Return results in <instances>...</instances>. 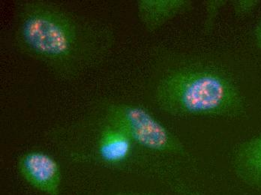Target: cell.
<instances>
[{"label": "cell", "mask_w": 261, "mask_h": 195, "mask_svg": "<svg viewBox=\"0 0 261 195\" xmlns=\"http://www.w3.org/2000/svg\"><path fill=\"white\" fill-rule=\"evenodd\" d=\"M13 39L22 53L66 81L99 66L115 41L108 25L41 0L17 6Z\"/></svg>", "instance_id": "cell-1"}, {"label": "cell", "mask_w": 261, "mask_h": 195, "mask_svg": "<svg viewBox=\"0 0 261 195\" xmlns=\"http://www.w3.org/2000/svg\"><path fill=\"white\" fill-rule=\"evenodd\" d=\"M158 107L173 117L236 118L246 110L244 98L226 73L206 66L174 70L159 80Z\"/></svg>", "instance_id": "cell-2"}, {"label": "cell", "mask_w": 261, "mask_h": 195, "mask_svg": "<svg viewBox=\"0 0 261 195\" xmlns=\"http://www.w3.org/2000/svg\"><path fill=\"white\" fill-rule=\"evenodd\" d=\"M103 112L105 122L123 131L134 144L155 153L187 155L182 141L144 107L114 101L105 104Z\"/></svg>", "instance_id": "cell-3"}, {"label": "cell", "mask_w": 261, "mask_h": 195, "mask_svg": "<svg viewBox=\"0 0 261 195\" xmlns=\"http://www.w3.org/2000/svg\"><path fill=\"white\" fill-rule=\"evenodd\" d=\"M17 171L30 186L47 195H60L62 171L51 155L39 151L27 152L17 160Z\"/></svg>", "instance_id": "cell-4"}, {"label": "cell", "mask_w": 261, "mask_h": 195, "mask_svg": "<svg viewBox=\"0 0 261 195\" xmlns=\"http://www.w3.org/2000/svg\"><path fill=\"white\" fill-rule=\"evenodd\" d=\"M230 164L239 181L251 189L261 191V133L236 146Z\"/></svg>", "instance_id": "cell-5"}, {"label": "cell", "mask_w": 261, "mask_h": 195, "mask_svg": "<svg viewBox=\"0 0 261 195\" xmlns=\"http://www.w3.org/2000/svg\"><path fill=\"white\" fill-rule=\"evenodd\" d=\"M191 0H138L137 12L148 33H154L177 16L192 10Z\"/></svg>", "instance_id": "cell-6"}, {"label": "cell", "mask_w": 261, "mask_h": 195, "mask_svg": "<svg viewBox=\"0 0 261 195\" xmlns=\"http://www.w3.org/2000/svg\"><path fill=\"white\" fill-rule=\"evenodd\" d=\"M134 143L119 128L105 122L97 144L100 158L110 164L126 161L130 155Z\"/></svg>", "instance_id": "cell-7"}, {"label": "cell", "mask_w": 261, "mask_h": 195, "mask_svg": "<svg viewBox=\"0 0 261 195\" xmlns=\"http://www.w3.org/2000/svg\"><path fill=\"white\" fill-rule=\"evenodd\" d=\"M227 0H207L203 2L205 11H206V18H205L203 30L206 33H209L213 30L215 20L219 15V12L228 4Z\"/></svg>", "instance_id": "cell-8"}, {"label": "cell", "mask_w": 261, "mask_h": 195, "mask_svg": "<svg viewBox=\"0 0 261 195\" xmlns=\"http://www.w3.org/2000/svg\"><path fill=\"white\" fill-rule=\"evenodd\" d=\"M237 17H245L254 12L260 5V0H233L230 2Z\"/></svg>", "instance_id": "cell-9"}, {"label": "cell", "mask_w": 261, "mask_h": 195, "mask_svg": "<svg viewBox=\"0 0 261 195\" xmlns=\"http://www.w3.org/2000/svg\"><path fill=\"white\" fill-rule=\"evenodd\" d=\"M254 36L256 45L261 50V19L254 30Z\"/></svg>", "instance_id": "cell-10"}, {"label": "cell", "mask_w": 261, "mask_h": 195, "mask_svg": "<svg viewBox=\"0 0 261 195\" xmlns=\"http://www.w3.org/2000/svg\"><path fill=\"white\" fill-rule=\"evenodd\" d=\"M106 195H158L150 194V193L135 192V191H118V192L111 193Z\"/></svg>", "instance_id": "cell-11"}]
</instances>
